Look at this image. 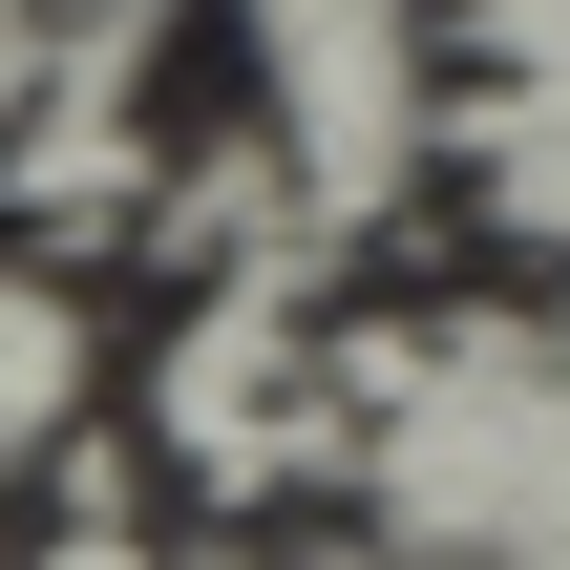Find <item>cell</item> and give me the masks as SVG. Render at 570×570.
<instances>
[{
  "mask_svg": "<svg viewBox=\"0 0 570 570\" xmlns=\"http://www.w3.org/2000/svg\"><path fill=\"white\" fill-rule=\"evenodd\" d=\"M0 570H190V529H169L127 465H63L42 508H0Z\"/></svg>",
  "mask_w": 570,
  "mask_h": 570,
  "instance_id": "1",
  "label": "cell"
}]
</instances>
